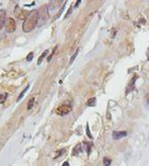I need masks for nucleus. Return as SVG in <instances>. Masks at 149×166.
Wrapping results in <instances>:
<instances>
[{"label": "nucleus", "instance_id": "5", "mask_svg": "<svg viewBox=\"0 0 149 166\" xmlns=\"http://www.w3.org/2000/svg\"><path fill=\"white\" fill-rule=\"evenodd\" d=\"M126 135H128V132L126 131H113L112 133L113 140H121V138H124Z\"/></svg>", "mask_w": 149, "mask_h": 166}, {"label": "nucleus", "instance_id": "13", "mask_svg": "<svg viewBox=\"0 0 149 166\" xmlns=\"http://www.w3.org/2000/svg\"><path fill=\"white\" fill-rule=\"evenodd\" d=\"M29 87H30V86H29V85H28V86L26 87V88L24 89L23 91H22V92H21V95H19V98H18V100H22V98H23V96H24V95H25V93H26V91H27L28 89H29Z\"/></svg>", "mask_w": 149, "mask_h": 166}, {"label": "nucleus", "instance_id": "21", "mask_svg": "<svg viewBox=\"0 0 149 166\" xmlns=\"http://www.w3.org/2000/svg\"><path fill=\"white\" fill-rule=\"evenodd\" d=\"M80 2H81V1H80V0H78V1H77V2H76V3H75V4H74V5H73V7H74V8H76V7H77V6H78V4H79V3H80Z\"/></svg>", "mask_w": 149, "mask_h": 166}, {"label": "nucleus", "instance_id": "2", "mask_svg": "<svg viewBox=\"0 0 149 166\" xmlns=\"http://www.w3.org/2000/svg\"><path fill=\"white\" fill-rule=\"evenodd\" d=\"M48 17H50V8L48 5L42 6L39 10H37V27H41L44 24H46V22L48 21Z\"/></svg>", "mask_w": 149, "mask_h": 166}, {"label": "nucleus", "instance_id": "16", "mask_svg": "<svg viewBox=\"0 0 149 166\" xmlns=\"http://www.w3.org/2000/svg\"><path fill=\"white\" fill-rule=\"evenodd\" d=\"M85 146H86V153L90 154L91 153V149H92V143H85Z\"/></svg>", "mask_w": 149, "mask_h": 166}, {"label": "nucleus", "instance_id": "20", "mask_svg": "<svg viewBox=\"0 0 149 166\" xmlns=\"http://www.w3.org/2000/svg\"><path fill=\"white\" fill-rule=\"evenodd\" d=\"M33 58H34V53H33V52H30V53L28 55V57H27V59H26V60H27V62H31V60H33Z\"/></svg>", "mask_w": 149, "mask_h": 166}, {"label": "nucleus", "instance_id": "7", "mask_svg": "<svg viewBox=\"0 0 149 166\" xmlns=\"http://www.w3.org/2000/svg\"><path fill=\"white\" fill-rule=\"evenodd\" d=\"M6 21V13L5 10H0V30L3 28L4 24Z\"/></svg>", "mask_w": 149, "mask_h": 166}, {"label": "nucleus", "instance_id": "12", "mask_svg": "<svg viewBox=\"0 0 149 166\" xmlns=\"http://www.w3.org/2000/svg\"><path fill=\"white\" fill-rule=\"evenodd\" d=\"M34 102H35V98H30V100H29V102H28V106H27V110H28V111H30V110L33 108V105H34Z\"/></svg>", "mask_w": 149, "mask_h": 166}, {"label": "nucleus", "instance_id": "19", "mask_svg": "<svg viewBox=\"0 0 149 166\" xmlns=\"http://www.w3.org/2000/svg\"><path fill=\"white\" fill-rule=\"evenodd\" d=\"M86 134H88V136L90 138H93V135H92V133H91V131H90V128H88V123H86Z\"/></svg>", "mask_w": 149, "mask_h": 166}, {"label": "nucleus", "instance_id": "6", "mask_svg": "<svg viewBox=\"0 0 149 166\" xmlns=\"http://www.w3.org/2000/svg\"><path fill=\"white\" fill-rule=\"evenodd\" d=\"M15 15H18V17L19 19H24L25 20V17H27V12H24V10L23 9H21V8L19 7V6H17L15 7Z\"/></svg>", "mask_w": 149, "mask_h": 166}, {"label": "nucleus", "instance_id": "18", "mask_svg": "<svg viewBox=\"0 0 149 166\" xmlns=\"http://www.w3.org/2000/svg\"><path fill=\"white\" fill-rule=\"evenodd\" d=\"M78 49H76V51H75V53H74V55H72V58H71V60H70V63L69 64H72L73 63V60H74L75 59H76V57H77V53H78Z\"/></svg>", "mask_w": 149, "mask_h": 166}, {"label": "nucleus", "instance_id": "4", "mask_svg": "<svg viewBox=\"0 0 149 166\" xmlns=\"http://www.w3.org/2000/svg\"><path fill=\"white\" fill-rule=\"evenodd\" d=\"M4 26H5L6 32H8V33H12V32H15V27H17V25H15V20H14V19H12V17H8V19H6L5 24H4Z\"/></svg>", "mask_w": 149, "mask_h": 166}, {"label": "nucleus", "instance_id": "22", "mask_svg": "<svg viewBox=\"0 0 149 166\" xmlns=\"http://www.w3.org/2000/svg\"><path fill=\"white\" fill-rule=\"evenodd\" d=\"M62 166H70V164H69L68 161H66V162H64V163H63V165H62Z\"/></svg>", "mask_w": 149, "mask_h": 166}, {"label": "nucleus", "instance_id": "10", "mask_svg": "<svg viewBox=\"0 0 149 166\" xmlns=\"http://www.w3.org/2000/svg\"><path fill=\"white\" fill-rule=\"evenodd\" d=\"M47 53H48V50H47V49H46V50H44V51H43V53H42V55H40V57H39L38 62H37V64L40 65V64H41V62H42V60H43L44 58H45L46 55H47Z\"/></svg>", "mask_w": 149, "mask_h": 166}, {"label": "nucleus", "instance_id": "9", "mask_svg": "<svg viewBox=\"0 0 149 166\" xmlns=\"http://www.w3.org/2000/svg\"><path fill=\"white\" fill-rule=\"evenodd\" d=\"M136 79H137V76H135V77L133 78V81H131L130 84L128 85V89H126V95H128V93H130L131 91L134 89V84H135V82H136Z\"/></svg>", "mask_w": 149, "mask_h": 166}, {"label": "nucleus", "instance_id": "17", "mask_svg": "<svg viewBox=\"0 0 149 166\" xmlns=\"http://www.w3.org/2000/svg\"><path fill=\"white\" fill-rule=\"evenodd\" d=\"M57 48H58V46H55V48H54V49H53V52H52V55H50V57H48V58H47V62H48V63H50V60H52V59H53V55H55V51H56V50H57Z\"/></svg>", "mask_w": 149, "mask_h": 166}, {"label": "nucleus", "instance_id": "11", "mask_svg": "<svg viewBox=\"0 0 149 166\" xmlns=\"http://www.w3.org/2000/svg\"><path fill=\"white\" fill-rule=\"evenodd\" d=\"M96 98H92L91 100H88V102H86V105H88V107H94L96 105Z\"/></svg>", "mask_w": 149, "mask_h": 166}, {"label": "nucleus", "instance_id": "1", "mask_svg": "<svg viewBox=\"0 0 149 166\" xmlns=\"http://www.w3.org/2000/svg\"><path fill=\"white\" fill-rule=\"evenodd\" d=\"M37 24V10H32L27 15V17L24 20L23 31L26 33L31 32L36 27Z\"/></svg>", "mask_w": 149, "mask_h": 166}, {"label": "nucleus", "instance_id": "3", "mask_svg": "<svg viewBox=\"0 0 149 166\" xmlns=\"http://www.w3.org/2000/svg\"><path fill=\"white\" fill-rule=\"evenodd\" d=\"M71 111H72V106H71V105L63 104L60 107L57 108L56 113H57V115H59V116H66V115H68Z\"/></svg>", "mask_w": 149, "mask_h": 166}, {"label": "nucleus", "instance_id": "8", "mask_svg": "<svg viewBox=\"0 0 149 166\" xmlns=\"http://www.w3.org/2000/svg\"><path fill=\"white\" fill-rule=\"evenodd\" d=\"M82 152V145L81 143H77L76 147L73 149V156H76V155H78L79 153H81Z\"/></svg>", "mask_w": 149, "mask_h": 166}, {"label": "nucleus", "instance_id": "14", "mask_svg": "<svg viewBox=\"0 0 149 166\" xmlns=\"http://www.w3.org/2000/svg\"><path fill=\"white\" fill-rule=\"evenodd\" d=\"M103 162H104V165H105V166H109L111 164V159L105 157V158H104V160H103Z\"/></svg>", "mask_w": 149, "mask_h": 166}, {"label": "nucleus", "instance_id": "15", "mask_svg": "<svg viewBox=\"0 0 149 166\" xmlns=\"http://www.w3.org/2000/svg\"><path fill=\"white\" fill-rule=\"evenodd\" d=\"M7 98V95H1L0 93V104H3Z\"/></svg>", "mask_w": 149, "mask_h": 166}]
</instances>
